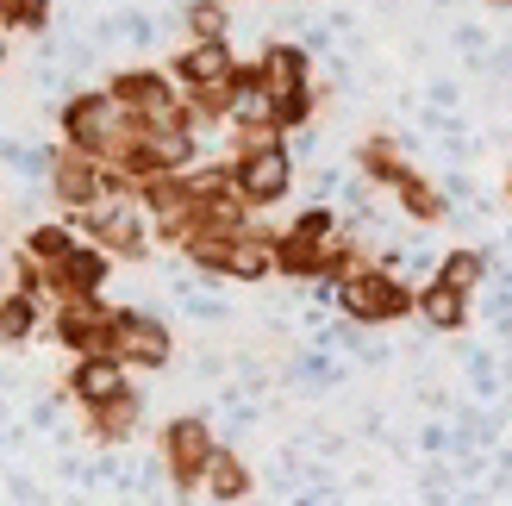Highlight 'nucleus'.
Instances as JSON below:
<instances>
[{
    "mask_svg": "<svg viewBox=\"0 0 512 506\" xmlns=\"http://www.w3.org/2000/svg\"><path fill=\"white\" fill-rule=\"evenodd\" d=\"M132 138H138V119L113 100V88H88V94H75L63 107V144L82 150V157H100L107 169L125 157Z\"/></svg>",
    "mask_w": 512,
    "mask_h": 506,
    "instance_id": "1",
    "label": "nucleus"
},
{
    "mask_svg": "<svg viewBox=\"0 0 512 506\" xmlns=\"http://www.w3.org/2000/svg\"><path fill=\"white\" fill-rule=\"evenodd\" d=\"M107 88L138 119V132H194V100L169 69H119Z\"/></svg>",
    "mask_w": 512,
    "mask_h": 506,
    "instance_id": "2",
    "label": "nucleus"
},
{
    "mask_svg": "<svg viewBox=\"0 0 512 506\" xmlns=\"http://www.w3.org/2000/svg\"><path fill=\"white\" fill-rule=\"evenodd\" d=\"M82 225V238L94 250H107V257H125V263H144L150 257V238H157V225H150L144 213V200L138 194H113V200H100L94 213L75 219Z\"/></svg>",
    "mask_w": 512,
    "mask_h": 506,
    "instance_id": "3",
    "label": "nucleus"
},
{
    "mask_svg": "<svg viewBox=\"0 0 512 506\" xmlns=\"http://www.w3.org/2000/svg\"><path fill=\"white\" fill-rule=\"evenodd\" d=\"M50 194H57V207H69V219L94 213L100 200L113 194H132V182H125L119 169H107L100 157H82V150H50Z\"/></svg>",
    "mask_w": 512,
    "mask_h": 506,
    "instance_id": "4",
    "label": "nucleus"
},
{
    "mask_svg": "<svg viewBox=\"0 0 512 506\" xmlns=\"http://www.w3.org/2000/svg\"><path fill=\"white\" fill-rule=\"evenodd\" d=\"M331 294H338L344 319H356V325H394L406 313H419V288H406L394 269H375V263H363L350 282H338Z\"/></svg>",
    "mask_w": 512,
    "mask_h": 506,
    "instance_id": "5",
    "label": "nucleus"
},
{
    "mask_svg": "<svg viewBox=\"0 0 512 506\" xmlns=\"http://www.w3.org/2000/svg\"><path fill=\"white\" fill-rule=\"evenodd\" d=\"M219 450L225 444L213 438V425L200 419V413H175L163 425V469H169L175 494H200V488H207V469H213Z\"/></svg>",
    "mask_w": 512,
    "mask_h": 506,
    "instance_id": "6",
    "label": "nucleus"
},
{
    "mask_svg": "<svg viewBox=\"0 0 512 506\" xmlns=\"http://www.w3.org/2000/svg\"><path fill=\"white\" fill-rule=\"evenodd\" d=\"M107 357H119L125 369H169L175 357V332L157 313H138V307H119L113 313V344Z\"/></svg>",
    "mask_w": 512,
    "mask_h": 506,
    "instance_id": "7",
    "label": "nucleus"
},
{
    "mask_svg": "<svg viewBox=\"0 0 512 506\" xmlns=\"http://www.w3.org/2000/svg\"><path fill=\"white\" fill-rule=\"evenodd\" d=\"M232 169H238V194L250 200V213H256V207H281V200H288V188H294L288 138L244 150V157H232Z\"/></svg>",
    "mask_w": 512,
    "mask_h": 506,
    "instance_id": "8",
    "label": "nucleus"
},
{
    "mask_svg": "<svg viewBox=\"0 0 512 506\" xmlns=\"http://www.w3.org/2000/svg\"><path fill=\"white\" fill-rule=\"evenodd\" d=\"M113 313L107 294H88V300H63L57 313H50V338H57L69 357H100V350L113 344Z\"/></svg>",
    "mask_w": 512,
    "mask_h": 506,
    "instance_id": "9",
    "label": "nucleus"
},
{
    "mask_svg": "<svg viewBox=\"0 0 512 506\" xmlns=\"http://www.w3.org/2000/svg\"><path fill=\"white\" fill-rule=\"evenodd\" d=\"M119 394H132V369H125L119 357H107V350H100V357H75L69 363V400L82 413H100L107 407V400H119Z\"/></svg>",
    "mask_w": 512,
    "mask_h": 506,
    "instance_id": "10",
    "label": "nucleus"
},
{
    "mask_svg": "<svg viewBox=\"0 0 512 506\" xmlns=\"http://www.w3.org/2000/svg\"><path fill=\"white\" fill-rule=\"evenodd\" d=\"M244 63L232 57V44H182L175 50V82H182V94L188 100H200V94H213V88H225L238 75Z\"/></svg>",
    "mask_w": 512,
    "mask_h": 506,
    "instance_id": "11",
    "label": "nucleus"
},
{
    "mask_svg": "<svg viewBox=\"0 0 512 506\" xmlns=\"http://www.w3.org/2000/svg\"><path fill=\"white\" fill-rule=\"evenodd\" d=\"M107 269H113V257L82 238V244H75V257H63L57 269H44V275H50V300L63 307V300H88V294H100V288H107Z\"/></svg>",
    "mask_w": 512,
    "mask_h": 506,
    "instance_id": "12",
    "label": "nucleus"
},
{
    "mask_svg": "<svg viewBox=\"0 0 512 506\" xmlns=\"http://www.w3.org/2000/svg\"><path fill=\"white\" fill-rule=\"evenodd\" d=\"M250 69H256V82H263V94H269V100L313 94V57H306L300 44H269Z\"/></svg>",
    "mask_w": 512,
    "mask_h": 506,
    "instance_id": "13",
    "label": "nucleus"
},
{
    "mask_svg": "<svg viewBox=\"0 0 512 506\" xmlns=\"http://www.w3.org/2000/svg\"><path fill=\"white\" fill-rule=\"evenodd\" d=\"M275 238L281 232H269V225H250L232 244V275H225V282H269L275 275Z\"/></svg>",
    "mask_w": 512,
    "mask_h": 506,
    "instance_id": "14",
    "label": "nucleus"
},
{
    "mask_svg": "<svg viewBox=\"0 0 512 506\" xmlns=\"http://www.w3.org/2000/svg\"><path fill=\"white\" fill-rule=\"evenodd\" d=\"M331 244H338V238H331ZM331 244H313V238L281 232V238H275V275H294V282H325Z\"/></svg>",
    "mask_w": 512,
    "mask_h": 506,
    "instance_id": "15",
    "label": "nucleus"
},
{
    "mask_svg": "<svg viewBox=\"0 0 512 506\" xmlns=\"http://www.w3.org/2000/svg\"><path fill=\"white\" fill-rule=\"evenodd\" d=\"M419 319L431 325V332H463L469 325V294H456L450 282L431 275V282L419 288Z\"/></svg>",
    "mask_w": 512,
    "mask_h": 506,
    "instance_id": "16",
    "label": "nucleus"
},
{
    "mask_svg": "<svg viewBox=\"0 0 512 506\" xmlns=\"http://www.w3.org/2000/svg\"><path fill=\"white\" fill-rule=\"evenodd\" d=\"M200 494H213L219 506H244V500L256 494V475H250V463L238 457V450H219L213 469H207V488H200Z\"/></svg>",
    "mask_w": 512,
    "mask_h": 506,
    "instance_id": "17",
    "label": "nucleus"
},
{
    "mask_svg": "<svg viewBox=\"0 0 512 506\" xmlns=\"http://www.w3.org/2000/svg\"><path fill=\"white\" fill-rule=\"evenodd\" d=\"M38 332H44V300L7 288L0 294V344H32Z\"/></svg>",
    "mask_w": 512,
    "mask_h": 506,
    "instance_id": "18",
    "label": "nucleus"
},
{
    "mask_svg": "<svg viewBox=\"0 0 512 506\" xmlns=\"http://www.w3.org/2000/svg\"><path fill=\"white\" fill-rule=\"evenodd\" d=\"M356 157H363V175H369V182H381V188H400L406 175H413V163H406V150H400L388 132L363 138V150H356Z\"/></svg>",
    "mask_w": 512,
    "mask_h": 506,
    "instance_id": "19",
    "label": "nucleus"
},
{
    "mask_svg": "<svg viewBox=\"0 0 512 506\" xmlns=\"http://www.w3.org/2000/svg\"><path fill=\"white\" fill-rule=\"evenodd\" d=\"M238 238H244V232H238ZM238 238H225V232H200V225H194V232L175 244V250H182L194 269H207V275H232V244H238Z\"/></svg>",
    "mask_w": 512,
    "mask_h": 506,
    "instance_id": "20",
    "label": "nucleus"
},
{
    "mask_svg": "<svg viewBox=\"0 0 512 506\" xmlns=\"http://www.w3.org/2000/svg\"><path fill=\"white\" fill-rule=\"evenodd\" d=\"M138 407H144L138 388H132V394H119V400H107L100 413H88V432H94L100 444H125V438L138 432Z\"/></svg>",
    "mask_w": 512,
    "mask_h": 506,
    "instance_id": "21",
    "label": "nucleus"
},
{
    "mask_svg": "<svg viewBox=\"0 0 512 506\" xmlns=\"http://www.w3.org/2000/svg\"><path fill=\"white\" fill-rule=\"evenodd\" d=\"M394 200H400V213H406V219H419V225H438V219L450 213L444 188H431V182H425L419 169H413V175H406V182L394 188Z\"/></svg>",
    "mask_w": 512,
    "mask_h": 506,
    "instance_id": "22",
    "label": "nucleus"
},
{
    "mask_svg": "<svg viewBox=\"0 0 512 506\" xmlns=\"http://www.w3.org/2000/svg\"><path fill=\"white\" fill-rule=\"evenodd\" d=\"M75 225H63V219H50V225H32V232H25V257H38L44 269H57L63 257H75Z\"/></svg>",
    "mask_w": 512,
    "mask_h": 506,
    "instance_id": "23",
    "label": "nucleus"
},
{
    "mask_svg": "<svg viewBox=\"0 0 512 506\" xmlns=\"http://www.w3.org/2000/svg\"><path fill=\"white\" fill-rule=\"evenodd\" d=\"M188 44H225V32H232V7L225 0H188Z\"/></svg>",
    "mask_w": 512,
    "mask_h": 506,
    "instance_id": "24",
    "label": "nucleus"
},
{
    "mask_svg": "<svg viewBox=\"0 0 512 506\" xmlns=\"http://www.w3.org/2000/svg\"><path fill=\"white\" fill-rule=\"evenodd\" d=\"M481 275H488V257H481V250H450V257L438 263V282H450L456 294H469V300L481 288Z\"/></svg>",
    "mask_w": 512,
    "mask_h": 506,
    "instance_id": "25",
    "label": "nucleus"
},
{
    "mask_svg": "<svg viewBox=\"0 0 512 506\" xmlns=\"http://www.w3.org/2000/svg\"><path fill=\"white\" fill-rule=\"evenodd\" d=\"M306 119H313V94H288V100H269V125H275L281 138H288L294 125H306Z\"/></svg>",
    "mask_w": 512,
    "mask_h": 506,
    "instance_id": "26",
    "label": "nucleus"
},
{
    "mask_svg": "<svg viewBox=\"0 0 512 506\" xmlns=\"http://www.w3.org/2000/svg\"><path fill=\"white\" fill-rule=\"evenodd\" d=\"M288 232L294 238H313V244H331V238H338V213H331V207H306Z\"/></svg>",
    "mask_w": 512,
    "mask_h": 506,
    "instance_id": "27",
    "label": "nucleus"
},
{
    "mask_svg": "<svg viewBox=\"0 0 512 506\" xmlns=\"http://www.w3.org/2000/svg\"><path fill=\"white\" fill-rule=\"evenodd\" d=\"M356 269H363V250H356L350 238H338V244H331V257H325V282L338 288V282H350Z\"/></svg>",
    "mask_w": 512,
    "mask_h": 506,
    "instance_id": "28",
    "label": "nucleus"
},
{
    "mask_svg": "<svg viewBox=\"0 0 512 506\" xmlns=\"http://www.w3.org/2000/svg\"><path fill=\"white\" fill-rule=\"evenodd\" d=\"M13 288H19V294H38V300L50 294V275H44V263H38V257H25V250L13 257Z\"/></svg>",
    "mask_w": 512,
    "mask_h": 506,
    "instance_id": "29",
    "label": "nucleus"
},
{
    "mask_svg": "<svg viewBox=\"0 0 512 506\" xmlns=\"http://www.w3.org/2000/svg\"><path fill=\"white\" fill-rule=\"evenodd\" d=\"M488 7H512V0H488Z\"/></svg>",
    "mask_w": 512,
    "mask_h": 506,
    "instance_id": "30",
    "label": "nucleus"
},
{
    "mask_svg": "<svg viewBox=\"0 0 512 506\" xmlns=\"http://www.w3.org/2000/svg\"><path fill=\"white\" fill-rule=\"evenodd\" d=\"M506 200H512V175H506Z\"/></svg>",
    "mask_w": 512,
    "mask_h": 506,
    "instance_id": "31",
    "label": "nucleus"
},
{
    "mask_svg": "<svg viewBox=\"0 0 512 506\" xmlns=\"http://www.w3.org/2000/svg\"><path fill=\"white\" fill-rule=\"evenodd\" d=\"M0 57H7V44H0Z\"/></svg>",
    "mask_w": 512,
    "mask_h": 506,
    "instance_id": "32",
    "label": "nucleus"
}]
</instances>
